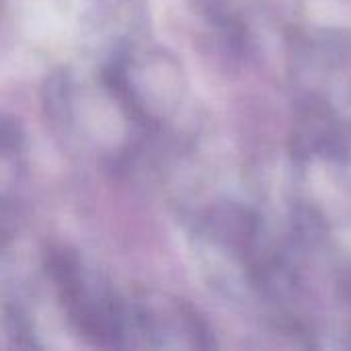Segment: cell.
Returning a JSON list of instances; mask_svg holds the SVG:
<instances>
[{"instance_id":"7a4b0ae2","label":"cell","mask_w":351,"mask_h":351,"mask_svg":"<svg viewBox=\"0 0 351 351\" xmlns=\"http://www.w3.org/2000/svg\"><path fill=\"white\" fill-rule=\"evenodd\" d=\"M23 132L14 119L0 115V158H10L21 152Z\"/></svg>"},{"instance_id":"6da1fadb","label":"cell","mask_w":351,"mask_h":351,"mask_svg":"<svg viewBox=\"0 0 351 351\" xmlns=\"http://www.w3.org/2000/svg\"><path fill=\"white\" fill-rule=\"evenodd\" d=\"M49 274L70 323L101 348H128V302L78 253L62 249L49 257Z\"/></svg>"}]
</instances>
